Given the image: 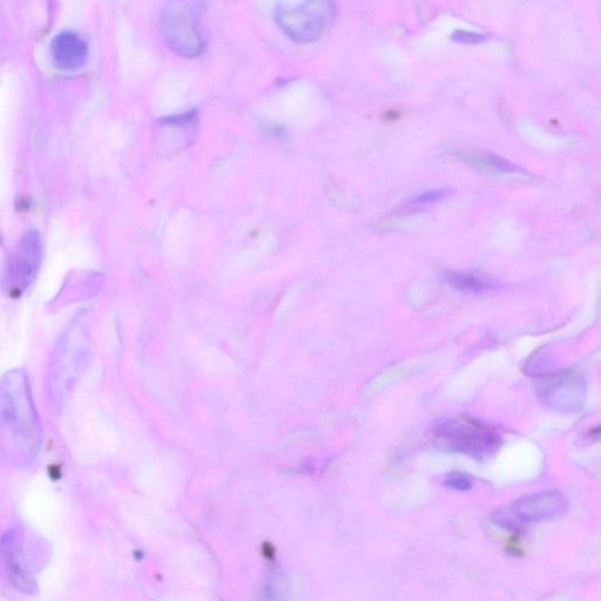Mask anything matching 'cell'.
<instances>
[{"mask_svg":"<svg viewBox=\"0 0 601 601\" xmlns=\"http://www.w3.org/2000/svg\"><path fill=\"white\" fill-rule=\"evenodd\" d=\"M432 432L450 450L478 461L491 458L502 445L494 428L468 417H443L432 425Z\"/></svg>","mask_w":601,"mask_h":601,"instance_id":"obj_1","label":"cell"},{"mask_svg":"<svg viewBox=\"0 0 601 601\" xmlns=\"http://www.w3.org/2000/svg\"><path fill=\"white\" fill-rule=\"evenodd\" d=\"M336 17L335 0H305L276 11V24L297 44H312L333 26Z\"/></svg>","mask_w":601,"mask_h":601,"instance_id":"obj_2","label":"cell"},{"mask_svg":"<svg viewBox=\"0 0 601 601\" xmlns=\"http://www.w3.org/2000/svg\"><path fill=\"white\" fill-rule=\"evenodd\" d=\"M199 0H172L161 16V32L165 43L178 56L198 58L205 42L197 19Z\"/></svg>","mask_w":601,"mask_h":601,"instance_id":"obj_3","label":"cell"},{"mask_svg":"<svg viewBox=\"0 0 601 601\" xmlns=\"http://www.w3.org/2000/svg\"><path fill=\"white\" fill-rule=\"evenodd\" d=\"M567 510L569 502L562 492L544 491L502 506L492 515V521L503 529L519 531L524 526L553 521Z\"/></svg>","mask_w":601,"mask_h":601,"instance_id":"obj_4","label":"cell"},{"mask_svg":"<svg viewBox=\"0 0 601 601\" xmlns=\"http://www.w3.org/2000/svg\"><path fill=\"white\" fill-rule=\"evenodd\" d=\"M44 246L35 229L27 231L9 256L2 275V288L12 297L23 295L37 279L42 266Z\"/></svg>","mask_w":601,"mask_h":601,"instance_id":"obj_5","label":"cell"},{"mask_svg":"<svg viewBox=\"0 0 601 601\" xmlns=\"http://www.w3.org/2000/svg\"><path fill=\"white\" fill-rule=\"evenodd\" d=\"M536 393L546 407L558 413L572 414L582 410L586 401V382L575 371H560L540 376Z\"/></svg>","mask_w":601,"mask_h":601,"instance_id":"obj_6","label":"cell"},{"mask_svg":"<svg viewBox=\"0 0 601 601\" xmlns=\"http://www.w3.org/2000/svg\"><path fill=\"white\" fill-rule=\"evenodd\" d=\"M5 416H8V421L16 428L20 436H25L31 441L33 436L37 437V422L35 413H33L29 397H27L26 389L19 386L16 388L6 387L5 390Z\"/></svg>","mask_w":601,"mask_h":601,"instance_id":"obj_7","label":"cell"},{"mask_svg":"<svg viewBox=\"0 0 601 601\" xmlns=\"http://www.w3.org/2000/svg\"><path fill=\"white\" fill-rule=\"evenodd\" d=\"M51 54L54 64L65 71L81 69L89 57V46L78 33L64 31L54 37L51 45Z\"/></svg>","mask_w":601,"mask_h":601,"instance_id":"obj_8","label":"cell"},{"mask_svg":"<svg viewBox=\"0 0 601 601\" xmlns=\"http://www.w3.org/2000/svg\"><path fill=\"white\" fill-rule=\"evenodd\" d=\"M457 157L464 161L469 162L470 165L481 168V170L495 173L498 175H512V177H519V175H525L522 170L511 162L505 159L497 157V155L483 153V152H458Z\"/></svg>","mask_w":601,"mask_h":601,"instance_id":"obj_9","label":"cell"},{"mask_svg":"<svg viewBox=\"0 0 601 601\" xmlns=\"http://www.w3.org/2000/svg\"><path fill=\"white\" fill-rule=\"evenodd\" d=\"M444 279L451 287L464 293L482 294L497 288L496 283L488 276L475 273L449 272L444 275Z\"/></svg>","mask_w":601,"mask_h":601,"instance_id":"obj_10","label":"cell"},{"mask_svg":"<svg viewBox=\"0 0 601 601\" xmlns=\"http://www.w3.org/2000/svg\"><path fill=\"white\" fill-rule=\"evenodd\" d=\"M448 195L449 191H447V189L445 188L434 189V191H429L417 195V197H415L414 199L405 202V204L400 209H398V211H396V219L421 212L422 209L438 204V202L447 198Z\"/></svg>","mask_w":601,"mask_h":601,"instance_id":"obj_11","label":"cell"},{"mask_svg":"<svg viewBox=\"0 0 601 601\" xmlns=\"http://www.w3.org/2000/svg\"><path fill=\"white\" fill-rule=\"evenodd\" d=\"M445 486L451 490L465 492L472 489V482L468 476L459 474V472H451L445 478Z\"/></svg>","mask_w":601,"mask_h":601,"instance_id":"obj_12","label":"cell"},{"mask_svg":"<svg viewBox=\"0 0 601 601\" xmlns=\"http://www.w3.org/2000/svg\"><path fill=\"white\" fill-rule=\"evenodd\" d=\"M452 39L462 44H478L485 42L488 36L482 35V33L458 30L452 35Z\"/></svg>","mask_w":601,"mask_h":601,"instance_id":"obj_13","label":"cell"},{"mask_svg":"<svg viewBox=\"0 0 601 601\" xmlns=\"http://www.w3.org/2000/svg\"><path fill=\"white\" fill-rule=\"evenodd\" d=\"M522 544L518 542V539L512 538L510 540V542L508 543L509 549L513 552V553H521L522 552Z\"/></svg>","mask_w":601,"mask_h":601,"instance_id":"obj_14","label":"cell"}]
</instances>
